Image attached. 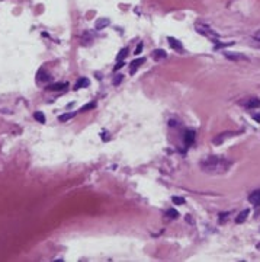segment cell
<instances>
[{
  "label": "cell",
  "mask_w": 260,
  "mask_h": 262,
  "mask_svg": "<svg viewBox=\"0 0 260 262\" xmlns=\"http://www.w3.org/2000/svg\"><path fill=\"white\" fill-rule=\"evenodd\" d=\"M122 79H124V76H122V74H118V76L115 77V80H113V84H115V86H118V84L122 82Z\"/></svg>",
  "instance_id": "obj_22"
},
{
  "label": "cell",
  "mask_w": 260,
  "mask_h": 262,
  "mask_svg": "<svg viewBox=\"0 0 260 262\" xmlns=\"http://www.w3.org/2000/svg\"><path fill=\"white\" fill-rule=\"evenodd\" d=\"M127 56H128V48L125 47V48H122V50L118 53V56H116V60H118V61H121V60H124V58H125Z\"/></svg>",
  "instance_id": "obj_16"
},
{
  "label": "cell",
  "mask_w": 260,
  "mask_h": 262,
  "mask_svg": "<svg viewBox=\"0 0 260 262\" xmlns=\"http://www.w3.org/2000/svg\"><path fill=\"white\" fill-rule=\"evenodd\" d=\"M172 201H173V204H174V205H182V204H185V200L180 198V197H173Z\"/></svg>",
  "instance_id": "obj_19"
},
{
  "label": "cell",
  "mask_w": 260,
  "mask_h": 262,
  "mask_svg": "<svg viewBox=\"0 0 260 262\" xmlns=\"http://www.w3.org/2000/svg\"><path fill=\"white\" fill-rule=\"evenodd\" d=\"M167 42H169V45H170L174 51H177V53H182L183 51V47H182V44H180V41H177L176 38L169 37V38H167Z\"/></svg>",
  "instance_id": "obj_5"
},
{
  "label": "cell",
  "mask_w": 260,
  "mask_h": 262,
  "mask_svg": "<svg viewBox=\"0 0 260 262\" xmlns=\"http://www.w3.org/2000/svg\"><path fill=\"white\" fill-rule=\"evenodd\" d=\"M195 141V131L193 130H186L185 131V135H183V143H185V146L186 147H189V146H192Z\"/></svg>",
  "instance_id": "obj_4"
},
{
  "label": "cell",
  "mask_w": 260,
  "mask_h": 262,
  "mask_svg": "<svg viewBox=\"0 0 260 262\" xmlns=\"http://www.w3.org/2000/svg\"><path fill=\"white\" fill-rule=\"evenodd\" d=\"M246 106L250 108V109H251V108H259L260 106V99L259 98H250V99L246 102Z\"/></svg>",
  "instance_id": "obj_10"
},
{
  "label": "cell",
  "mask_w": 260,
  "mask_h": 262,
  "mask_svg": "<svg viewBox=\"0 0 260 262\" xmlns=\"http://www.w3.org/2000/svg\"><path fill=\"white\" fill-rule=\"evenodd\" d=\"M141 50H143V42H140V44H138L137 50H135V56H138L140 53H141Z\"/></svg>",
  "instance_id": "obj_24"
},
{
  "label": "cell",
  "mask_w": 260,
  "mask_h": 262,
  "mask_svg": "<svg viewBox=\"0 0 260 262\" xmlns=\"http://www.w3.org/2000/svg\"><path fill=\"white\" fill-rule=\"evenodd\" d=\"M257 249H260V243H259V245H257Z\"/></svg>",
  "instance_id": "obj_27"
},
{
  "label": "cell",
  "mask_w": 260,
  "mask_h": 262,
  "mask_svg": "<svg viewBox=\"0 0 260 262\" xmlns=\"http://www.w3.org/2000/svg\"><path fill=\"white\" fill-rule=\"evenodd\" d=\"M231 165L232 162L228 159L220 156H209L204 162H201V169L209 175H222L231 167Z\"/></svg>",
  "instance_id": "obj_1"
},
{
  "label": "cell",
  "mask_w": 260,
  "mask_h": 262,
  "mask_svg": "<svg viewBox=\"0 0 260 262\" xmlns=\"http://www.w3.org/2000/svg\"><path fill=\"white\" fill-rule=\"evenodd\" d=\"M67 88V83H63V82H57V83H52L50 86H47V90L48 92H60V90H64Z\"/></svg>",
  "instance_id": "obj_6"
},
{
  "label": "cell",
  "mask_w": 260,
  "mask_h": 262,
  "mask_svg": "<svg viewBox=\"0 0 260 262\" xmlns=\"http://www.w3.org/2000/svg\"><path fill=\"white\" fill-rule=\"evenodd\" d=\"M36 79H38V82L39 80H41V82H47V80H50L51 77H50V74L45 72L44 68H41V70L36 73Z\"/></svg>",
  "instance_id": "obj_11"
},
{
  "label": "cell",
  "mask_w": 260,
  "mask_h": 262,
  "mask_svg": "<svg viewBox=\"0 0 260 262\" xmlns=\"http://www.w3.org/2000/svg\"><path fill=\"white\" fill-rule=\"evenodd\" d=\"M195 28H196V31L201 33V35H205L206 38H211L215 41V38H218V35H216L212 29L206 25V23H202V22H198L196 25H195Z\"/></svg>",
  "instance_id": "obj_2"
},
{
  "label": "cell",
  "mask_w": 260,
  "mask_h": 262,
  "mask_svg": "<svg viewBox=\"0 0 260 262\" xmlns=\"http://www.w3.org/2000/svg\"><path fill=\"white\" fill-rule=\"evenodd\" d=\"M167 53L164 50H155L153 51V57H154L155 60H160V58H166Z\"/></svg>",
  "instance_id": "obj_14"
},
{
  "label": "cell",
  "mask_w": 260,
  "mask_h": 262,
  "mask_svg": "<svg viewBox=\"0 0 260 262\" xmlns=\"http://www.w3.org/2000/svg\"><path fill=\"white\" fill-rule=\"evenodd\" d=\"M76 117V112H68V114H64V115H60L58 117V121H61V123H66V121H68V119H71V118Z\"/></svg>",
  "instance_id": "obj_15"
},
{
  "label": "cell",
  "mask_w": 260,
  "mask_h": 262,
  "mask_svg": "<svg viewBox=\"0 0 260 262\" xmlns=\"http://www.w3.org/2000/svg\"><path fill=\"white\" fill-rule=\"evenodd\" d=\"M167 216H169L170 218H177L179 217V213H177L174 208H170V210L167 211Z\"/></svg>",
  "instance_id": "obj_20"
},
{
  "label": "cell",
  "mask_w": 260,
  "mask_h": 262,
  "mask_svg": "<svg viewBox=\"0 0 260 262\" xmlns=\"http://www.w3.org/2000/svg\"><path fill=\"white\" fill-rule=\"evenodd\" d=\"M253 118H254L257 123H260V115H253Z\"/></svg>",
  "instance_id": "obj_26"
},
{
  "label": "cell",
  "mask_w": 260,
  "mask_h": 262,
  "mask_svg": "<svg viewBox=\"0 0 260 262\" xmlns=\"http://www.w3.org/2000/svg\"><path fill=\"white\" fill-rule=\"evenodd\" d=\"M144 63H145V58H144V57L132 60V61H131V74H134V73L138 70V67H140V66H143Z\"/></svg>",
  "instance_id": "obj_7"
},
{
  "label": "cell",
  "mask_w": 260,
  "mask_h": 262,
  "mask_svg": "<svg viewBox=\"0 0 260 262\" xmlns=\"http://www.w3.org/2000/svg\"><path fill=\"white\" fill-rule=\"evenodd\" d=\"M254 38L257 39V41H260V31H259L257 33H254Z\"/></svg>",
  "instance_id": "obj_25"
},
{
  "label": "cell",
  "mask_w": 260,
  "mask_h": 262,
  "mask_svg": "<svg viewBox=\"0 0 260 262\" xmlns=\"http://www.w3.org/2000/svg\"><path fill=\"white\" fill-rule=\"evenodd\" d=\"M108 25H109V22L106 19H100V21L96 22V29H102V28H105V26H108Z\"/></svg>",
  "instance_id": "obj_18"
},
{
  "label": "cell",
  "mask_w": 260,
  "mask_h": 262,
  "mask_svg": "<svg viewBox=\"0 0 260 262\" xmlns=\"http://www.w3.org/2000/svg\"><path fill=\"white\" fill-rule=\"evenodd\" d=\"M86 86H89V80L84 77H80L77 80V83L74 84V90H78V89H82V88H86Z\"/></svg>",
  "instance_id": "obj_12"
},
{
  "label": "cell",
  "mask_w": 260,
  "mask_h": 262,
  "mask_svg": "<svg viewBox=\"0 0 260 262\" xmlns=\"http://www.w3.org/2000/svg\"><path fill=\"white\" fill-rule=\"evenodd\" d=\"M121 67H124V60H121V61H118V63H116V66L113 67V70H115V72H118V70H119Z\"/></svg>",
  "instance_id": "obj_23"
},
{
  "label": "cell",
  "mask_w": 260,
  "mask_h": 262,
  "mask_svg": "<svg viewBox=\"0 0 260 262\" xmlns=\"http://www.w3.org/2000/svg\"><path fill=\"white\" fill-rule=\"evenodd\" d=\"M225 57L230 60H247V57H244L243 54H234V53H225Z\"/></svg>",
  "instance_id": "obj_13"
},
{
  "label": "cell",
  "mask_w": 260,
  "mask_h": 262,
  "mask_svg": "<svg viewBox=\"0 0 260 262\" xmlns=\"http://www.w3.org/2000/svg\"><path fill=\"white\" fill-rule=\"evenodd\" d=\"M94 106H96V104H94V102H92V104H89V105L82 106V109H80V111H82V112H84V111H90V109H93Z\"/></svg>",
  "instance_id": "obj_21"
},
{
  "label": "cell",
  "mask_w": 260,
  "mask_h": 262,
  "mask_svg": "<svg viewBox=\"0 0 260 262\" xmlns=\"http://www.w3.org/2000/svg\"><path fill=\"white\" fill-rule=\"evenodd\" d=\"M249 214H250V210H249V208H247V210H243V211H241V213H240V214L237 216V218H235V223H237V224L244 223Z\"/></svg>",
  "instance_id": "obj_9"
},
{
  "label": "cell",
  "mask_w": 260,
  "mask_h": 262,
  "mask_svg": "<svg viewBox=\"0 0 260 262\" xmlns=\"http://www.w3.org/2000/svg\"><path fill=\"white\" fill-rule=\"evenodd\" d=\"M238 134H240L238 131H227V133H221V134H218L215 139L212 140V143L218 146V144H221V143L225 139H231V137H234V135H238Z\"/></svg>",
  "instance_id": "obj_3"
},
{
  "label": "cell",
  "mask_w": 260,
  "mask_h": 262,
  "mask_svg": "<svg viewBox=\"0 0 260 262\" xmlns=\"http://www.w3.org/2000/svg\"><path fill=\"white\" fill-rule=\"evenodd\" d=\"M249 201L253 204V205H260V190L253 191V192L249 195Z\"/></svg>",
  "instance_id": "obj_8"
},
{
  "label": "cell",
  "mask_w": 260,
  "mask_h": 262,
  "mask_svg": "<svg viewBox=\"0 0 260 262\" xmlns=\"http://www.w3.org/2000/svg\"><path fill=\"white\" fill-rule=\"evenodd\" d=\"M33 118H35V119H36L38 123H41V124H44V123H45V115L42 114V112H39V111L33 114Z\"/></svg>",
  "instance_id": "obj_17"
}]
</instances>
